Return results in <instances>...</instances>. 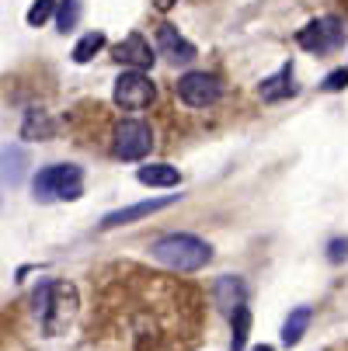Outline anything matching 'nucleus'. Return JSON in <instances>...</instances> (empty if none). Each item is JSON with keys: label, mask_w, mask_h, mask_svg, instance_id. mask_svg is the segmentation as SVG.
<instances>
[{"label": "nucleus", "mask_w": 348, "mask_h": 351, "mask_svg": "<svg viewBox=\"0 0 348 351\" xmlns=\"http://www.w3.org/2000/svg\"><path fill=\"white\" fill-rule=\"evenodd\" d=\"M108 112V108H105ZM105 122V132H97V146L112 154L115 160H143L150 149L157 146V132L146 119H136V115H122V119H102ZM91 143V146H94Z\"/></svg>", "instance_id": "1"}, {"label": "nucleus", "mask_w": 348, "mask_h": 351, "mask_svg": "<svg viewBox=\"0 0 348 351\" xmlns=\"http://www.w3.org/2000/svg\"><path fill=\"white\" fill-rule=\"evenodd\" d=\"M150 254L171 271H198L213 261V247L192 233H167L150 243Z\"/></svg>", "instance_id": "2"}, {"label": "nucleus", "mask_w": 348, "mask_h": 351, "mask_svg": "<svg viewBox=\"0 0 348 351\" xmlns=\"http://www.w3.org/2000/svg\"><path fill=\"white\" fill-rule=\"evenodd\" d=\"M32 303L35 313L42 317L45 334H60L77 310V289L70 282H42L32 295Z\"/></svg>", "instance_id": "3"}, {"label": "nucleus", "mask_w": 348, "mask_h": 351, "mask_svg": "<svg viewBox=\"0 0 348 351\" xmlns=\"http://www.w3.org/2000/svg\"><path fill=\"white\" fill-rule=\"evenodd\" d=\"M32 191H35L38 202H53V198H67V202H73V198H80V191H84V174L73 164H53V167H45V171L35 174Z\"/></svg>", "instance_id": "4"}, {"label": "nucleus", "mask_w": 348, "mask_h": 351, "mask_svg": "<svg viewBox=\"0 0 348 351\" xmlns=\"http://www.w3.org/2000/svg\"><path fill=\"white\" fill-rule=\"evenodd\" d=\"M174 94H178V101L192 112H206L220 101V94H223V84L216 73H206V70H192L185 77H178L174 84Z\"/></svg>", "instance_id": "5"}, {"label": "nucleus", "mask_w": 348, "mask_h": 351, "mask_svg": "<svg viewBox=\"0 0 348 351\" xmlns=\"http://www.w3.org/2000/svg\"><path fill=\"white\" fill-rule=\"evenodd\" d=\"M115 105L122 112H146L154 101H157V84L146 77L143 70H126L119 80H115Z\"/></svg>", "instance_id": "6"}, {"label": "nucleus", "mask_w": 348, "mask_h": 351, "mask_svg": "<svg viewBox=\"0 0 348 351\" xmlns=\"http://www.w3.org/2000/svg\"><path fill=\"white\" fill-rule=\"evenodd\" d=\"M341 38H345V28H341L338 18H317V21H310L307 28L296 32V45L307 49V53H317V56L338 49Z\"/></svg>", "instance_id": "7"}, {"label": "nucleus", "mask_w": 348, "mask_h": 351, "mask_svg": "<svg viewBox=\"0 0 348 351\" xmlns=\"http://www.w3.org/2000/svg\"><path fill=\"white\" fill-rule=\"evenodd\" d=\"M115 60H119L122 66H129V70H150L154 60H157V53H154L150 42H146L139 32H132L129 38H122V42L115 45Z\"/></svg>", "instance_id": "8"}, {"label": "nucleus", "mask_w": 348, "mask_h": 351, "mask_svg": "<svg viewBox=\"0 0 348 351\" xmlns=\"http://www.w3.org/2000/svg\"><path fill=\"white\" fill-rule=\"evenodd\" d=\"M157 53H161L167 63L178 66V63H192V60H195V45H192L188 38H181L174 25H161V28H157Z\"/></svg>", "instance_id": "9"}, {"label": "nucleus", "mask_w": 348, "mask_h": 351, "mask_svg": "<svg viewBox=\"0 0 348 351\" xmlns=\"http://www.w3.org/2000/svg\"><path fill=\"white\" fill-rule=\"evenodd\" d=\"M178 195H164V198H150V202H136V206H129V209H119V213H108L105 219H102V230H115V226H126V223H136V219H143V216H154V213H161V209H167L171 202H174Z\"/></svg>", "instance_id": "10"}, {"label": "nucleus", "mask_w": 348, "mask_h": 351, "mask_svg": "<svg viewBox=\"0 0 348 351\" xmlns=\"http://www.w3.org/2000/svg\"><path fill=\"white\" fill-rule=\"evenodd\" d=\"M213 303H216L223 313H233L237 306H244V282L233 278V275L216 278V285H213Z\"/></svg>", "instance_id": "11"}, {"label": "nucleus", "mask_w": 348, "mask_h": 351, "mask_svg": "<svg viewBox=\"0 0 348 351\" xmlns=\"http://www.w3.org/2000/svg\"><path fill=\"white\" fill-rule=\"evenodd\" d=\"M136 178H139V184H150V188H178L181 184V174L171 164H146L136 171Z\"/></svg>", "instance_id": "12"}, {"label": "nucleus", "mask_w": 348, "mask_h": 351, "mask_svg": "<svg viewBox=\"0 0 348 351\" xmlns=\"http://www.w3.org/2000/svg\"><path fill=\"white\" fill-rule=\"evenodd\" d=\"M296 87H292V66L286 63L275 77H268V80H262V87H258V94H262V101H282V97H289Z\"/></svg>", "instance_id": "13"}, {"label": "nucleus", "mask_w": 348, "mask_h": 351, "mask_svg": "<svg viewBox=\"0 0 348 351\" xmlns=\"http://www.w3.org/2000/svg\"><path fill=\"white\" fill-rule=\"evenodd\" d=\"M310 317H314L310 306H296V310L289 313V320H286V327H282V344H286V348H296V344H300L303 330L310 327Z\"/></svg>", "instance_id": "14"}, {"label": "nucleus", "mask_w": 348, "mask_h": 351, "mask_svg": "<svg viewBox=\"0 0 348 351\" xmlns=\"http://www.w3.org/2000/svg\"><path fill=\"white\" fill-rule=\"evenodd\" d=\"M53 132H56V125L45 112H28L21 122V139H49Z\"/></svg>", "instance_id": "15"}, {"label": "nucleus", "mask_w": 348, "mask_h": 351, "mask_svg": "<svg viewBox=\"0 0 348 351\" xmlns=\"http://www.w3.org/2000/svg\"><path fill=\"white\" fill-rule=\"evenodd\" d=\"M105 49V32H87L77 45H73V63H91L97 53Z\"/></svg>", "instance_id": "16"}, {"label": "nucleus", "mask_w": 348, "mask_h": 351, "mask_svg": "<svg viewBox=\"0 0 348 351\" xmlns=\"http://www.w3.org/2000/svg\"><path fill=\"white\" fill-rule=\"evenodd\" d=\"M230 317H233V341H230V351H244L247 334H251V310H247V306H237Z\"/></svg>", "instance_id": "17"}, {"label": "nucleus", "mask_w": 348, "mask_h": 351, "mask_svg": "<svg viewBox=\"0 0 348 351\" xmlns=\"http://www.w3.org/2000/svg\"><path fill=\"white\" fill-rule=\"evenodd\" d=\"M0 174H4L11 184L21 181V174H25V154L21 149H4V154H0Z\"/></svg>", "instance_id": "18"}, {"label": "nucleus", "mask_w": 348, "mask_h": 351, "mask_svg": "<svg viewBox=\"0 0 348 351\" xmlns=\"http://www.w3.org/2000/svg\"><path fill=\"white\" fill-rule=\"evenodd\" d=\"M77 18H80V0H60V4H56V25H60V32H70L77 25Z\"/></svg>", "instance_id": "19"}, {"label": "nucleus", "mask_w": 348, "mask_h": 351, "mask_svg": "<svg viewBox=\"0 0 348 351\" xmlns=\"http://www.w3.org/2000/svg\"><path fill=\"white\" fill-rule=\"evenodd\" d=\"M53 11H56V0H35V4L28 8V25L42 28L49 18H53Z\"/></svg>", "instance_id": "20"}, {"label": "nucleus", "mask_w": 348, "mask_h": 351, "mask_svg": "<svg viewBox=\"0 0 348 351\" xmlns=\"http://www.w3.org/2000/svg\"><path fill=\"white\" fill-rule=\"evenodd\" d=\"M345 258H348V237H345V240H341V237L331 240V243H327V261H331V265H341Z\"/></svg>", "instance_id": "21"}, {"label": "nucleus", "mask_w": 348, "mask_h": 351, "mask_svg": "<svg viewBox=\"0 0 348 351\" xmlns=\"http://www.w3.org/2000/svg\"><path fill=\"white\" fill-rule=\"evenodd\" d=\"M321 87H324V90H345V87H348V70H334V73H327Z\"/></svg>", "instance_id": "22"}, {"label": "nucleus", "mask_w": 348, "mask_h": 351, "mask_svg": "<svg viewBox=\"0 0 348 351\" xmlns=\"http://www.w3.org/2000/svg\"><path fill=\"white\" fill-rule=\"evenodd\" d=\"M174 4H178V0H154V8H157V11H171Z\"/></svg>", "instance_id": "23"}, {"label": "nucleus", "mask_w": 348, "mask_h": 351, "mask_svg": "<svg viewBox=\"0 0 348 351\" xmlns=\"http://www.w3.org/2000/svg\"><path fill=\"white\" fill-rule=\"evenodd\" d=\"M251 351H275L272 344H258V348H251Z\"/></svg>", "instance_id": "24"}]
</instances>
